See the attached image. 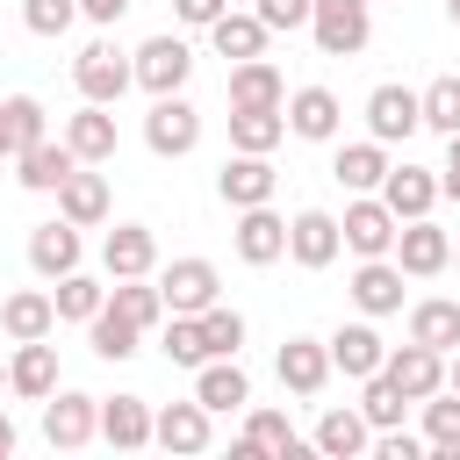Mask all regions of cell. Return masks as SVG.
Returning <instances> with one entry per match:
<instances>
[{
    "mask_svg": "<svg viewBox=\"0 0 460 460\" xmlns=\"http://www.w3.org/2000/svg\"><path fill=\"white\" fill-rule=\"evenodd\" d=\"M338 230H345V252H359V259H388L402 223H395V208H388L381 194H352L345 216H338Z\"/></svg>",
    "mask_w": 460,
    "mask_h": 460,
    "instance_id": "cell-4",
    "label": "cell"
},
{
    "mask_svg": "<svg viewBox=\"0 0 460 460\" xmlns=\"http://www.w3.org/2000/svg\"><path fill=\"white\" fill-rule=\"evenodd\" d=\"M151 438H158L165 453H187V460H194V453H208V410H201L194 395H187V402H165V410L151 417Z\"/></svg>",
    "mask_w": 460,
    "mask_h": 460,
    "instance_id": "cell-23",
    "label": "cell"
},
{
    "mask_svg": "<svg viewBox=\"0 0 460 460\" xmlns=\"http://www.w3.org/2000/svg\"><path fill=\"white\" fill-rule=\"evenodd\" d=\"M22 22H29V36H65L79 22V0H22Z\"/></svg>",
    "mask_w": 460,
    "mask_h": 460,
    "instance_id": "cell-44",
    "label": "cell"
},
{
    "mask_svg": "<svg viewBox=\"0 0 460 460\" xmlns=\"http://www.w3.org/2000/svg\"><path fill=\"white\" fill-rule=\"evenodd\" d=\"M230 108H288V79L252 58V65H230Z\"/></svg>",
    "mask_w": 460,
    "mask_h": 460,
    "instance_id": "cell-33",
    "label": "cell"
},
{
    "mask_svg": "<svg viewBox=\"0 0 460 460\" xmlns=\"http://www.w3.org/2000/svg\"><path fill=\"white\" fill-rule=\"evenodd\" d=\"M79 14L108 29V22H122V14H129V0H79Z\"/></svg>",
    "mask_w": 460,
    "mask_h": 460,
    "instance_id": "cell-50",
    "label": "cell"
},
{
    "mask_svg": "<svg viewBox=\"0 0 460 460\" xmlns=\"http://www.w3.org/2000/svg\"><path fill=\"white\" fill-rule=\"evenodd\" d=\"M309 36L323 58H359L374 36V0H316L309 7Z\"/></svg>",
    "mask_w": 460,
    "mask_h": 460,
    "instance_id": "cell-1",
    "label": "cell"
},
{
    "mask_svg": "<svg viewBox=\"0 0 460 460\" xmlns=\"http://www.w3.org/2000/svg\"><path fill=\"white\" fill-rule=\"evenodd\" d=\"M438 187H446V201H460V137H446V165H438Z\"/></svg>",
    "mask_w": 460,
    "mask_h": 460,
    "instance_id": "cell-49",
    "label": "cell"
},
{
    "mask_svg": "<svg viewBox=\"0 0 460 460\" xmlns=\"http://www.w3.org/2000/svg\"><path fill=\"white\" fill-rule=\"evenodd\" d=\"M424 129L460 137V72H438V79L424 86Z\"/></svg>",
    "mask_w": 460,
    "mask_h": 460,
    "instance_id": "cell-38",
    "label": "cell"
},
{
    "mask_svg": "<svg viewBox=\"0 0 460 460\" xmlns=\"http://www.w3.org/2000/svg\"><path fill=\"white\" fill-rule=\"evenodd\" d=\"M0 388H7V367H0Z\"/></svg>",
    "mask_w": 460,
    "mask_h": 460,
    "instance_id": "cell-59",
    "label": "cell"
},
{
    "mask_svg": "<svg viewBox=\"0 0 460 460\" xmlns=\"http://www.w3.org/2000/svg\"><path fill=\"white\" fill-rule=\"evenodd\" d=\"M367 129H374V144H402V137H417L424 129V93L417 86H374L367 93Z\"/></svg>",
    "mask_w": 460,
    "mask_h": 460,
    "instance_id": "cell-8",
    "label": "cell"
},
{
    "mask_svg": "<svg viewBox=\"0 0 460 460\" xmlns=\"http://www.w3.org/2000/svg\"><path fill=\"white\" fill-rule=\"evenodd\" d=\"M438 172L431 165H388V180H381V201L395 208V223H417V216H431L438 208Z\"/></svg>",
    "mask_w": 460,
    "mask_h": 460,
    "instance_id": "cell-17",
    "label": "cell"
},
{
    "mask_svg": "<svg viewBox=\"0 0 460 460\" xmlns=\"http://www.w3.org/2000/svg\"><path fill=\"white\" fill-rule=\"evenodd\" d=\"M0 108H7V137H14V158H22L29 144H43V137H50V122H43V101H36V93H7Z\"/></svg>",
    "mask_w": 460,
    "mask_h": 460,
    "instance_id": "cell-39",
    "label": "cell"
},
{
    "mask_svg": "<svg viewBox=\"0 0 460 460\" xmlns=\"http://www.w3.org/2000/svg\"><path fill=\"white\" fill-rule=\"evenodd\" d=\"M244 431H252L259 446H273V453H280V446L295 438V424H288V410H252V417H244Z\"/></svg>",
    "mask_w": 460,
    "mask_h": 460,
    "instance_id": "cell-45",
    "label": "cell"
},
{
    "mask_svg": "<svg viewBox=\"0 0 460 460\" xmlns=\"http://www.w3.org/2000/svg\"><path fill=\"white\" fill-rule=\"evenodd\" d=\"M237 259H244V266L288 259V223L273 216V201H266V208H237Z\"/></svg>",
    "mask_w": 460,
    "mask_h": 460,
    "instance_id": "cell-21",
    "label": "cell"
},
{
    "mask_svg": "<svg viewBox=\"0 0 460 460\" xmlns=\"http://www.w3.org/2000/svg\"><path fill=\"white\" fill-rule=\"evenodd\" d=\"M158 295H165L172 316H201V309L223 302V273H216L208 259H172V266L158 273Z\"/></svg>",
    "mask_w": 460,
    "mask_h": 460,
    "instance_id": "cell-5",
    "label": "cell"
},
{
    "mask_svg": "<svg viewBox=\"0 0 460 460\" xmlns=\"http://www.w3.org/2000/svg\"><path fill=\"white\" fill-rule=\"evenodd\" d=\"M338 252H345L338 216H331V208H295V223H288V259H295V266H309V273H323Z\"/></svg>",
    "mask_w": 460,
    "mask_h": 460,
    "instance_id": "cell-9",
    "label": "cell"
},
{
    "mask_svg": "<svg viewBox=\"0 0 460 460\" xmlns=\"http://www.w3.org/2000/svg\"><path fill=\"white\" fill-rule=\"evenodd\" d=\"M273 374H280L288 395H323V381H331L338 367H331V345H323V338H288L280 359H273Z\"/></svg>",
    "mask_w": 460,
    "mask_h": 460,
    "instance_id": "cell-15",
    "label": "cell"
},
{
    "mask_svg": "<svg viewBox=\"0 0 460 460\" xmlns=\"http://www.w3.org/2000/svg\"><path fill=\"white\" fill-rule=\"evenodd\" d=\"M101 266H108V280H151L158 237H151L144 223H115V230L101 237Z\"/></svg>",
    "mask_w": 460,
    "mask_h": 460,
    "instance_id": "cell-13",
    "label": "cell"
},
{
    "mask_svg": "<svg viewBox=\"0 0 460 460\" xmlns=\"http://www.w3.org/2000/svg\"><path fill=\"white\" fill-rule=\"evenodd\" d=\"M201 338H208V359H237V345H244V316L237 309H201Z\"/></svg>",
    "mask_w": 460,
    "mask_h": 460,
    "instance_id": "cell-40",
    "label": "cell"
},
{
    "mask_svg": "<svg viewBox=\"0 0 460 460\" xmlns=\"http://www.w3.org/2000/svg\"><path fill=\"white\" fill-rule=\"evenodd\" d=\"M65 144H72V158L79 165H108L115 158V108H79V115H65Z\"/></svg>",
    "mask_w": 460,
    "mask_h": 460,
    "instance_id": "cell-25",
    "label": "cell"
},
{
    "mask_svg": "<svg viewBox=\"0 0 460 460\" xmlns=\"http://www.w3.org/2000/svg\"><path fill=\"white\" fill-rule=\"evenodd\" d=\"M194 402L216 417V410H244L252 402V374L237 367V359H208V367H194Z\"/></svg>",
    "mask_w": 460,
    "mask_h": 460,
    "instance_id": "cell-28",
    "label": "cell"
},
{
    "mask_svg": "<svg viewBox=\"0 0 460 460\" xmlns=\"http://www.w3.org/2000/svg\"><path fill=\"white\" fill-rule=\"evenodd\" d=\"M424 446H460V395L453 388H438L424 402Z\"/></svg>",
    "mask_w": 460,
    "mask_h": 460,
    "instance_id": "cell-43",
    "label": "cell"
},
{
    "mask_svg": "<svg viewBox=\"0 0 460 460\" xmlns=\"http://www.w3.org/2000/svg\"><path fill=\"white\" fill-rule=\"evenodd\" d=\"M446 388L460 395V352H446Z\"/></svg>",
    "mask_w": 460,
    "mask_h": 460,
    "instance_id": "cell-54",
    "label": "cell"
},
{
    "mask_svg": "<svg viewBox=\"0 0 460 460\" xmlns=\"http://www.w3.org/2000/svg\"><path fill=\"white\" fill-rule=\"evenodd\" d=\"M72 79H79V93H86L93 108H115V101L137 86V65H129L115 43H86V50L72 58Z\"/></svg>",
    "mask_w": 460,
    "mask_h": 460,
    "instance_id": "cell-2",
    "label": "cell"
},
{
    "mask_svg": "<svg viewBox=\"0 0 460 460\" xmlns=\"http://www.w3.org/2000/svg\"><path fill=\"white\" fill-rule=\"evenodd\" d=\"M0 331H7L14 345H36V338H50V331H58V302H50L43 288H22V295H7V302H0Z\"/></svg>",
    "mask_w": 460,
    "mask_h": 460,
    "instance_id": "cell-27",
    "label": "cell"
},
{
    "mask_svg": "<svg viewBox=\"0 0 460 460\" xmlns=\"http://www.w3.org/2000/svg\"><path fill=\"white\" fill-rule=\"evenodd\" d=\"M137 86L151 93V101H165V93H180L187 86V72H194V50H187V36H151L137 58Z\"/></svg>",
    "mask_w": 460,
    "mask_h": 460,
    "instance_id": "cell-7",
    "label": "cell"
},
{
    "mask_svg": "<svg viewBox=\"0 0 460 460\" xmlns=\"http://www.w3.org/2000/svg\"><path fill=\"white\" fill-rule=\"evenodd\" d=\"M402 410H410V395L388 381V374H374V381H359V417L374 424V431H402Z\"/></svg>",
    "mask_w": 460,
    "mask_h": 460,
    "instance_id": "cell-37",
    "label": "cell"
},
{
    "mask_svg": "<svg viewBox=\"0 0 460 460\" xmlns=\"http://www.w3.org/2000/svg\"><path fill=\"white\" fill-rule=\"evenodd\" d=\"M410 345L460 352V302H446V295H424V302H410Z\"/></svg>",
    "mask_w": 460,
    "mask_h": 460,
    "instance_id": "cell-30",
    "label": "cell"
},
{
    "mask_svg": "<svg viewBox=\"0 0 460 460\" xmlns=\"http://www.w3.org/2000/svg\"><path fill=\"white\" fill-rule=\"evenodd\" d=\"M424 460H460V446H424Z\"/></svg>",
    "mask_w": 460,
    "mask_h": 460,
    "instance_id": "cell-55",
    "label": "cell"
},
{
    "mask_svg": "<svg viewBox=\"0 0 460 460\" xmlns=\"http://www.w3.org/2000/svg\"><path fill=\"white\" fill-rule=\"evenodd\" d=\"M388 259H395L410 280H431V273H446V266H453V237H446L431 216H417V223H402V230H395V252H388Z\"/></svg>",
    "mask_w": 460,
    "mask_h": 460,
    "instance_id": "cell-10",
    "label": "cell"
},
{
    "mask_svg": "<svg viewBox=\"0 0 460 460\" xmlns=\"http://www.w3.org/2000/svg\"><path fill=\"white\" fill-rule=\"evenodd\" d=\"M144 144H151V158H187V151L201 144V108H194L187 93L151 101V115H144Z\"/></svg>",
    "mask_w": 460,
    "mask_h": 460,
    "instance_id": "cell-3",
    "label": "cell"
},
{
    "mask_svg": "<svg viewBox=\"0 0 460 460\" xmlns=\"http://www.w3.org/2000/svg\"><path fill=\"white\" fill-rule=\"evenodd\" d=\"M381 374H388L410 402H431V395L446 388V352H431V345H395Z\"/></svg>",
    "mask_w": 460,
    "mask_h": 460,
    "instance_id": "cell-18",
    "label": "cell"
},
{
    "mask_svg": "<svg viewBox=\"0 0 460 460\" xmlns=\"http://www.w3.org/2000/svg\"><path fill=\"white\" fill-rule=\"evenodd\" d=\"M273 460H323V453H316V438H288Z\"/></svg>",
    "mask_w": 460,
    "mask_h": 460,
    "instance_id": "cell-52",
    "label": "cell"
},
{
    "mask_svg": "<svg viewBox=\"0 0 460 460\" xmlns=\"http://www.w3.org/2000/svg\"><path fill=\"white\" fill-rule=\"evenodd\" d=\"M86 338H93V352H101V359H129V352H137V338H144V331H137V323H122V316H115V309H101V316H93V323H86Z\"/></svg>",
    "mask_w": 460,
    "mask_h": 460,
    "instance_id": "cell-41",
    "label": "cell"
},
{
    "mask_svg": "<svg viewBox=\"0 0 460 460\" xmlns=\"http://www.w3.org/2000/svg\"><path fill=\"white\" fill-rule=\"evenodd\" d=\"M151 402L144 395H115V402H101V438L115 446V453H144L151 446Z\"/></svg>",
    "mask_w": 460,
    "mask_h": 460,
    "instance_id": "cell-29",
    "label": "cell"
},
{
    "mask_svg": "<svg viewBox=\"0 0 460 460\" xmlns=\"http://www.w3.org/2000/svg\"><path fill=\"white\" fill-rule=\"evenodd\" d=\"M7 388L29 395V402H50V395H58V345H50V338L14 345V359H7Z\"/></svg>",
    "mask_w": 460,
    "mask_h": 460,
    "instance_id": "cell-22",
    "label": "cell"
},
{
    "mask_svg": "<svg viewBox=\"0 0 460 460\" xmlns=\"http://www.w3.org/2000/svg\"><path fill=\"white\" fill-rule=\"evenodd\" d=\"M165 359H172V367H208L201 316H172V323H165Z\"/></svg>",
    "mask_w": 460,
    "mask_h": 460,
    "instance_id": "cell-42",
    "label": "cell"
},
{
    "mask_svg": "<svg viewBox=\"0 0 460 460\" xmlns=\"http://www.w3.org/2000/svg\"><path fill=\"white\" fill-rule=\"evenodd\" d=\"M108 309H115L122 323L151 331V323L165 316V295H158V280H115V288H108Z\"/></svg>",
    "mask_w": 460,
    "mask_h": 460,
    "instance_id": "cell-36",
    "label": "cell"
},
{
    "mask_svg": "<svg viewBox=\"0 0 460 460\" xmlns=\"http://www.w3.org/2000/svg\"><path fill=\"white\" fill-rule=\"evenodd\" d=\"M43 438L58 453H79L86 438H101V395H79V388H58L43 402Z\"/></svg>",
    "mask_w": 460,
    "mask_h": 460,
    "instance_id": "cell-6",
    "label": "cell"
},
{
    "mask_svg": "<svg viewBox=\"0 0 460 460\" xmlns=\"http://www.w3.org/2000/svg\"><path fill=\"white\" fill-rule=\"evenodd\" d=\"M446 14H453V29H460V0H446Z\"/></svg>",
    "mask_w": 460,
    "mask_h": 460,
    "instance_id": "cell-57",
    "label": "cell"
},
{
    "mask_svg": "<svg viewBox=\"0 0 460 460\" xmlns=\"http://www.w3.org/2000/svg\"><path fill=\"white\" fill-rule=\"evenodd\" d=\"M280 115H288V137H302V144H331L338 122H345V108H338L331 86H295Z\"/></svg>",
    "mask_w": 460,
    "mask_h": 460,
    "instance_id": "cell-12",
    "label": "cell"
},
{
    "mask_svg": "<svg viewBox=\"0 0 460 460\" xmlns=\"http://www.w3.org/2000/svg\"><path fill=\"white\" fill-rule=\"evenodd\" d=\"M273 187H280V172H273L266 158H252V151L223 158V172H216V194H223L230 208H266V201H273Z\"/></svg>",
    "mask_w": 460,
    "mask_h": 460,
    "instance_id": "cell-16",
    "label": "cell"
},
{
    "mask_svg": "<svg viewBox=\"0 0 460 460\" xmlns=\"http://www.w3.org/2000/svg\"><path fill=\"white\" fill-rule=\"evenodd\" d=\"M0 158H14V137H7V108H0Z\"/></svg>",
    "mask_w": 460,
    "mask_h": 460,
    "instance_id": "cell-56",
    "label": "cell"
},
{
    "mask_svg": "<svg viewBox=\"0 0 460 460\" xmlns=\"http://www.w3.org/2000/svg\"><path fill=\"white\" fill-rule=\"evenodd\" d=\"M309 438H316V453H323V460H367L374 424H367L359 410H345V402H338V410H323V417H316V431H309Z\"/></svg>",
    "mask_w": 460,
    "mask_h": 460,
    "instance_id": "cell-24",
    "label": "cell"
},
{
    "mask_svg": "<svg viewBox=\"0 0 460 460\" xmlns=\"http://www.w3.org/2000/svg\"><path fill=\"white\" fill-rule=\"evenodd\" d=\"M402 280H410V273H402L395 259H359L352 280H345V295H352L359 316H395V309H402Z\"/></svg>",
    "mask_w": 460,
    "mask_h": 460,
    "instance_id": "cell-11",
    "label": "cell"
},
{
    "mask_svg": "<svg viewBox=\"0 0 460 460\" xmlns=\"http://www.w3.org/2000/svg\"><path fill=\"white\" fill-rule=\"evenodd\" d=\"M331 180L345 187V194H381V180H388V144H338V158H331Z\"/></svg>",
    "mask_w": 460,
    "mask_h": 460,
    "instance_id": "cell-26",
    "label": "cell"
},
{
    "mask_svg": "<svg viewBox=\"0 0 460 460\" xmlns=\"http://www.w3.org/2000/svg\"><path fill=\"white\" fill-rule=\"evenodd\" d=\"M453 259H460V252H453Z\"/></svg>",
    "mask_w": 460,
    "mask_h": 460,
    "instance_id": "cell-61",
    "label": "cell"
},
{
    "mask_svg": "<svg viewBox=\"0 0 460 460\" xmlns=\"http://www.w3.org/2000/svg\"><path fill=\"white\" fill-rule=\"evenodd\" d=\"M266 36H273V29H266L259 14H237V7H230V14L208 29L216 58H230V65H252V58H266Z\"/></svg>",
    "mask_w": 460,
    "mask_h": 460,
    "instance_id": "cell-32",
    "label": "cell"
},
{
    "mask_svg": "<svg viewBox=\"0 0 460 460\" xmlns=\"http://www.w3.org/2000/svg\"><path fill=\"white\" fill-rule=\"evenodd\" d=\"M223 460H273V446H259V438L244 431V438H230V453H223Z\"/></svg>",
    "mask_w": 460,
    "mask_h": 460,
    "instance_id": "cell-51",
    "label": "cell"
},
{
    "mask_svg": "<svg viewBox=\"0 0 460 460\" xmlns=\"http://www.w3.org/2000/svg\"><path fill=\"white\" fill-rule=\"evenodd\" d=\"M58 216H65V223H79V230L108 223V180H101L93 165H79V172L58 187Z\"/></svg>",
    "mask_w": 460,
    "mask_h": 460,
    "instance_id": "cell-31",
    "label": "cell"
},
{
    "mask_svg": "<svg viewBox=\"0 0 460 460\" xmlns=\"http://www.w3.org/2000/svg\"><path fill=\"white\" fill-rule=\"evenodd\" d=\"M280 137H288V115H280V108H230V151L266 158Z\"/></svg>",
    "mask_w": 460,
    "mask_h": 460,
    "instance_id": "cell-34",
    "label": "cell"
},
{
    "mask_svg": "<svg viewBox=\"0 0 460 460\" xmlns=\"http://www.w3.org/2000/svg\"><path fill=\"white\" fill-rule=\"evenodd\" d=\"M0 460H14V453H0Z\"/></svg>",
    "mask_w": 460,
    "mask_h": 460,
    "instance_id": "cell-60",
    "label": "cell"
},
{
    "mask_svg": "<svg viewBox=\"0 0 460 460\" xmlns=\"http://www.w3.org/2000/svg\"><path fill=\"white\" fill-rule=\"evenodd\" d=\"M323 345H331V367H338L345 381H374V374L388 367V345H381L374 323H338Z\"/></svg>",
    "mask_w": 460,
    "mask_h": 460,
    "instance_id": "cell-14",
    "label": "cell"
},
{
    "mask_svg": "<svg viewBox=\"0 0 460 460\" xmlns=\"http://www.w3.org/2000/svg\"><path fill=\"white\" fill-rule=\"evenodd\" d=\"M172 14H180L187 29H216V22L230 14V0H172Z\"/></svg>",
    "mask_w": 460,
    "mask_h": 460,
    "instance_id": "cell-48",
    "label": "cell"
},
{
    "mask_svg": "<svg viewBox=\"0 0 460 460\" xmlns=\"http://www.w3.org/2000/svg\"><path fill=\"white\" fill-rule=\"evenodd\" d=\"M0 453H14V417L0 410Z\"/></svg>",
    "mask_w": 460,
    "mask_h": 460,
    "instance_id": "cell-53",
    "label": "cell"
},
{
    "mask_svg": "<svg viewBox=\"0 0 460 460\" xmlns=\"http://www.w3.org/2000/svg\"><path fill=\"white\" fill-rule=\"evenodd\" d=\"M309 7H316V0H259L252 14H259L266 29H309Z\"/></svg>",
    "mask_w": 460,
    "mask_h": 460,
    "instance_id": "cell-46",
    "label": "cell"
},
{
    "mask_svg": "<svg viewBox=\"0 0 460 460\" xmlns=\"http://www.w3.org/2000/svg\"><path fill=\"white\" fill-rule=\"evenodd\" d=\"M165 460H187V453H165Z\"/></svg>",
    "mask_w": 460,
    "mask_h": 460,
    "instance_id": "cell-58",
    "label": "cell"
},
{
    "mask_svg": "<svg viewBox=\"0 0 460 460\" xmlns=\"http://www.w3.org/2000/svg\"><path fill=\"white\" fill-rule=\"evenodd\" d=\"M72 172H79V158H72V144H65V137H58V144L43 137V144H29V151L14 158V180H22L29 194H58Z\"/></svg>",
    "mask_w": 460,
    "mask_h": 460,
    "instance_id": "cell-20",
    "label": "cell"
},
{
    "mask_svg": "<svg viewBox=\"0 0 460 460\" xmlns=\"http://www.w3.org/2000/svg\"><path fill=\"white\" fill-rule=\"evenodd\" d=\"M29 266H36L43 280H65V273H79V223H65V216L36 223V230H29Z\"/></svg>",
    "mask_w": 460,
    "mask_h": 460,
    "instance_id": "cell-19",
    "label": "cell"
},
{
    "mask_svg": "<svg viewBox=\"0 0 460 460\" xmlns=\"http://www.w3.org/2000/svg\"><path fill=\"white\" fill-rule=\"evenodd\" d=\"M50 302H58V323H93V316L108 309V288H101L93 273H65V280L50 288Z\"/></svg>",
    "mask_w": 460,
    "mask_h": 460,
    "instance_id": "cell-35",
    "label": "cell"
},
{
    "mask_svg": "<svg viewBox=\"0 0 460 460\" xmlns=\"http://www.w3.org/2000/svg\"><path fill=\"white\" fill-rule=\"evenodd\" d=\"M367 460H424V438H410V431H374Z\"/></svg>",
    "mask_w": 460,
    "mask_h": 460,
    "instance_id": "cell-47",
    "label": "cell"
}]
</instances>
